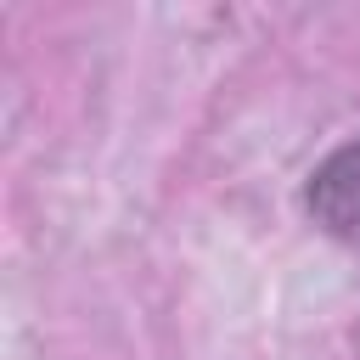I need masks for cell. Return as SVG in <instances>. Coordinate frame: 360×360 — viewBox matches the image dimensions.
Masks as SVG:
<instances>
[{"label": "cell", "instance_id": "1", "mask_svg": "<svg viewBox=\"0 0 360 360\" xmlns=\"http://www.w3.org/2000/svg\"><path fill=\"white\" fill-rule=\"evenodd\" d=\"M304 208L326 236L360 242V141H349L315 163V174L304 186Z\"/></svg>", "mask_w": 360, "mask_h": 360}]
</instances>
